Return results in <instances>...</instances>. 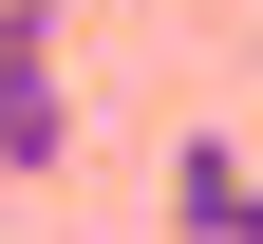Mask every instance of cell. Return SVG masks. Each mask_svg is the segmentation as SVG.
<instances>
[{"label": "cell", "instance_id": "6da1fadb", "mask_svg": "<svg viewBox=\"0 0 263 244\" xmlns=\"http://www.w3.org/2000/svg\"><path fill=\"white\" fill-rule=\"evenodd\" d=\"M0 169L19 188L76 169V19L57 0H0Z\"/></svg>", "mask_w": 263, "mask_h": 244}, {"label": "cell", "instance_id": "7a4b0ae2", "mask_svg": "<svg viewBox=\"0 0 263 244\" xmlns=\"http://www.w3.org/2000/svg\"><path fill=\"white\" fill-rule=\"evenodd\" d=\"M170 244H263V151L188 132V151H170Z\"/></svg>", "mask_w": 263, "mask_h": 244}]
</instances>
